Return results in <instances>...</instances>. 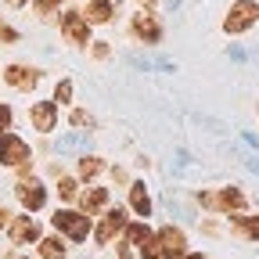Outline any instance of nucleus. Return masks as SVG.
<instances>
[{"label": "nucleus", "instance_id": "obj_23", "mask_svg": "<svg viewBox=\"0 0 259 259\" xmlns=\"http://www.w3.org/2000/svg\"><path fill=\"white\" fill-rule=\"evenodd\" d=\"M137 252H141V259H166V255H162V248H158V241H155V234H151L144 245H137Z\"/></svg>", "mask_w": 259, "mask_h": 259}, {"label": "nucleus", "instance_id": "obj_33", "mask_svg": "<svg viewBox=\"0 0 259 259\" xmlns=\"http://www.w3.org/2000/svg\"><path fill=\"white\" fill-rule=\"evenodd\" d=\"M8 4H11V8H25V4H29V0H8Z\"/></svg>", "mask_w": 259, "mask_h": 259}, {"label": "nucleus", "instance_id": "obj_29", "mask_svg": "<svg viewBox=\"0 0 259 259\" xmlns=\"http://www.w3.org/2000/svg\"><path fill=\"white\" fill-rule=\"evenodd\" d=\"M112 180H115V184H130V177H126L122 166H112Z\"/></svg>", "mask_w": 259, "mask_h": 259}, {"label": "nucleus", "instance_id": "obj_25", "mask_svg": "<svg viewBox=\"0 0 259 259\" xmlns=\"http://www.w3.org/2000/svg\"><path fill=\"white\" fill-rule=\"evenodd\" d=\"M4 130H15V108L8 101H0V134Z\"/></svg>", "mask_w": 259, "mask_h": 259}, {"label": "nucleus", "instance_id": "obj_8", "mask_svg": "<svg viewBox=\"0 0 259 259\" xmlns=\"http://www.w3.org/2000/svg\"><path fill=\"white\" fill-rule=\"evenodd\" d=\"M0 79H4L8 87H15V90H22V94H32V90H36V87L44 83V72H40V69H32V65L11 61V65H4Z\"/></svg>", "mask_w": 259, "mask_h": 259}, {"label": "nucleus", "instance_id": "obj_12", "mask_svg": "<svg viewBox=\"0 0 259 259\" xmlns=\"http://www.w3.org/2000/svg\"><path fill=\"white\" fill-rule=\"evenodd\" d=\"M29 126L36 130V134H54L58 130V105L54 101H32L29 105Z\"/></svg>", "mask_w": 259, "mask_h": 259}, {"label": "nucleus", "instance_id": "obj_19", "mask_svg": "<svg viewBox=\"0 0 259 259\" xmlns=\"http://www.w3.org/2000/svg\"><path fill=\"white\" fill-rule=\"evenodd\" d=\"M155 231L148 227V220H137V223H126L122 227V245H130V248H137V245H144L148 238H151Z\"/></svg>", "mask_w": 259, "mask_h": 259}, {"label": "nucleus", "instance_id": "obj_6", "mask_svg": "<svg viewBox=\"0 0 259 259\" xmlns=\"http://www.w3.org/2000/svg\"><path fill=\"white\" fill-rule=\"evenodd\" d=\"M58 29H61L65 44H72V47H87V44H90V29H94V25L83 18V11H76V8H65V11H61Z\"/></svg>", "mask_w": 259, "mask_h": 259}, {"label": "nucleus", "instance_id": "obj_14", "mask_svg": "<svg viewBox=\"0 0 259 259\" xmlns=\"http://www.w3.org/2000/svg\"><path fill=\"white\" fill-rule=\"evenodd\" d=\"M126 191H130V212L141 216V220H148V216L155 212V202H151L148 184H144V180H130V184H126Z\"/></svg>", "mask_w": 259, "mask_h": 259}, {"label": "nucleus", "instance_id": "obj_5", "mask_svg": "<svg viewBox=\"0 0 259 259\" xmlns=\"http://www.w3.org/2000/svg\"><path fill=\"white\" fill-rule=\"evenodd\" d=\"M25 162H32L29 141L18 137L15 130H4V134H0V166H4V169H18V166H25Z\"/></svg>", "mask_w": 259, "mask_h": 259}, {"label": "nucleus", "instance_id": "obj_15", "mask_svg": "<svg viewBox=\"0 0 259 259\" xmlns=\"http://www.w3.org/2000/svg\"><path fill=\"white\" fill-rule=\"evenodd\" d=\"M36 259H69V245H65V238L54 231V234H40L36 241Z\"/></svg>", "mask_w": 259, "mask_h": 259}, {"label": "nucleus", "instance_id": "obj_35", "mask_svg": "<svg viewBox=\"0 0 259 259\" xmlns=\"http://www.w3.org/2000/svg\"><path fill=\"white\" fill-rule=\"evenodd\" d=\"M108 4H115V8H119V4H122V0H108Z\"/></svg>", "mask_w": 259, "mask_h": 259}, {"label": "nucleus", "instance_id": "obj_11", "mask_svg": "<svg viewBox=\"0 0 259 259\" xmlns=\"http://www.w3.org/2000/svg\"><path fill=\"white\" fill-rule=\"evenodd\" d=\"M76 202H79V212H87V216L94 220V216H101V212L108 209V202H112V191H108V187H97V184H90V187H79Z\"/></svg>", "mask_w": 259, "mask_h": 259}, {"label": "nucleus", "instance_id": "obj_9", "mask_svg": "<svg viewBox=\"0 0 259 259\" xmlns=\"http://www.w3.org/2000/svg\"><path fill=\"white\" fill-rule=\"evenodd\" d=\"M8 238H11V248H25V245H36L40 241V223L32 220V212L25 216H11V223L4 227Z\"/></svg>", "mask_w": 259, "mask_h": 259}, {"label": "nucleus", "instance_id": "obj_3", "mask_svg": "<svg viewBox=\"0 0 259 259\" xmlns=\"http://www.w3.org/2000/svg\"><path fill=\"white\" fill-rule=\"evenodd\" d=\"M126 223H130V212H126V209H119V205H115V209H105V212H101V223L90 231L94 245H97V248H108L115 238H122V227H126Z\"/></svg>", "mask_w": 259, "mask_h": 259}, {"label": "nucleus", "instance_id": "obj_24", "mask_svg": "<svg viewBox=\"0 0 259 259\" xmlns=\"http://www.w3.org/2000/svg\"><path fill=\"white\" fill-rule=\"evenodd\" d=\"M22 36H18V29H11L8 22H0V47H15Z\"/></svg>", "mask_w": 259, "mask_h": 259}, {"label": "nucleus", "instance_id": "obj_18", "mask_svg": "<svg viewBox=\"0 0 259 259\" xmlns=\"http://www.w3.org/2000/svg\"><path fill=\"white\" fill-rule=\"evenodd\" d=\"M101 173H105V158H101V155H87V151H83V155H79V162H76V177L90 184V180H97Z\"/></svg>", "mask_w": 259, "mask_h": 259}, {"label": "nucleus", "instance_id": "obj_2", "mask_svg": "<svg viewBox=\"0 0 259 259\" xmlns=\"http://www.w3.org/2000/svg\"><path fill=\"white\" fill-rule=\"evenodd\" d=\"M255 22H259V0H234L227 18H223V32L227 36H241Z\"/></svg>", "mask_w": 259, "mask_h": 259}, {"label": "nucleus", "instance_id": "obj_31", "mask_svg": "<svg viewBox=\"0 0 259 259\" xmlns=\"http://www.w3.org/2000/svg\"><path fill=\"white\" fill-rule=\"evenodd\" d=\"M47 173H51V177H61V173H65V166H61V162H51Z\"/></svg>", "mask_w": 259, "mask_h": 259}, {"label": "nucleus", "instance_id": "obj_10", "mask_svg": "<svg viewBox=\"0 0 259 259\" xmlns=\"http://www.w3.org/2000/svg\"><path fill=\"white\" fill-rule=\"evenodd\" d=\"M155 241H158V248H162V255H166V259H177L180 252H187V231H184V227H177V223L158 227V231H155Z\"/></svg>", "mask_w": 259, "mask_h": 259}, {"label": "nucleus", "instance_id": "obj_34", "mask_svg": "<svg viewBox=\"0 0 259 259\" xmlns=\"http://www.w3.org/2000/svg\"><path fill=\"white\" fill-rule=\"evenodd\" d=\"M141 4H144V8H151V4H155V0H141Z\"/></svg>", "mask_w": 259, "mask_h": 259}, {"label": "nucleus", "instance_id": "obj_17", "mask_svg": "<svg viewBox=\"0 0 259 259\" xmlns=\"http://www.w3.org/2000/svg\"><path fill=\"white\" fill-rule=\"evenodd\" d=\"M83 18H87L90 25H112V18H115V4H108V0H87Z\"/></svg>", "mask_w": 259, "mask_h": 259}, {"label": "nucleus", "instance_id": "obj_1", "mask_svg": "<svg viewBox=\"0 0 259 259\" xmlns=\"http://www.w3.org/2000/svg\"><path fill=\"white\" fill-rule=\"evenodd\" d=\"M51 227H54L61 238L83 245V241L90 238V231H94V220H90L87 212H79V209H54V212H51Z\"/></svg>", "mask_w": 259, "mask_h": 259}, {"label": "nucleus", "instance_id": "obj_37", "mask_svg": "<svg viewBox=\"0 0 259 259\" xmlns=\"http://www.w3.org/2000/svg\"><path fill=\"white\" fill-rule=\"evenodd\" d=\"M54 4H65V0H54Z\"/></svg>", "mask_w": 259, "mask_h": 259}, {"label": "nucleus", "instance_id": "obj_32", "mask_svg": "<svg viewBox=\"0 0 259 259\" xmlns=\"http://www.w3.org/2000/svg\"><path fill=\"white\" fill-rule=\"evenodd\" d=\"M177 259H209V255H205V252H180Z\"/></svg>", "mask_w": 259, "mask_h": 259}, {"label": "nucleus", "instance_id": "obj_4", "mask_svg": "<svg viewBox=\"0 0 259 259\" xmlns=\"http://www.w3.org/2000/svg\"><path fill=\"white\" fill-rule=\"evenodd\" d=\"M15 202L25 209V212H40V209H47V184L40 180V177H18V184H15Z\"/></svg>", "mask_w": 259, "mask_h": 259}, {"label": "nucleus", "instance_id": "obj_16", "mask_svg": "<svg viewBox=\"0 0 259 259\" xmlns=\"http://www.w3.org/2000/svg\"><path fill=\"white\" fill-rule=\"evenodd\" d=\"M227 223H231V234H238L245 241H259V216L234 212V216H227Z\"/></svg>", "mask_w": 259, "mask_h": 259}, {"label": "nucleus", "instance_id": "obj_13", "mask_svg": "<svg viewBox=\"0 0 259 259\" xmlns=\"http://www.w3.org/2000/svg\"><path fill=\"white\" fill-rule=\"evenodd\" d=\"M248 209V194L238 187V184H227L216 191V212L220 216H234V212H245Z\"/></svg>", "mask_w": 259, "mask_h": 259}, {"label": "nucleus", "instance_id": "obj_36", "mask_svg": "<svg viewBox=\"0 0 259 259\" xmlns=\"http://www.w3.org/2000/svg\"><path fill=\"white\" fill-rule=\"evenodd\" d=\"M18 259H36V255H18Z\"/></svg>", "mask_w": 259, "mask_h": 259}, {"label": "nucleus", "instance_id": "obj_20", "mask_svg": "<svg viewBox=\"0 0 259 259\" xmlns=\"http://www.w3.org/2000/svg\"><path fill=\"white\" fill-rule=\"evenodd\" d=\"M76 194H79V177L61 173V177H58V198H61V202H76Z\"/></svg>", "mask_w": 259, "mask_h": 259}, {"label": "nucleus", "instance_id": "obj_28", "mask_svg": "<svg viewBox=\"0 0 259 259\" xmlns=\"http://www.w3.org/2000/svg\"><path fill=\"white\" fill-rule=\"evenodd\" d=\"M198 227H202V234H209V238H216V234H220V223H216V220H202Z\"/></svg>", "mask_w": 259, "mask_h": 259}, {"label": "nucleus", "instance_id": "obj_38", "mask_svg": "<svg viewBox=\"0 0 259 259\" xmlns=\"http://www.w3.org/2000/svg\"><path fill=\"white\" fill-rule=\"evenodd\" d=\"M255 112H259V105H255Z\"/></svg>", "mask_w": 259, "mask_h": 259}, {"label": "nucleus", "instance_id": "obj_27", "mask_svg": "<svg viewBox=\"0 0 259 259\" xmlns=\"http://www.w3.org/2000/svg\"><path fill=\"white\" fill-rule=\"evenodd\" d=\"M69 122H72L76 130H83V126H90V112H83V108H72V115H69Z\"/></svg>", "mask_w": 259, "mask_h": 259}, {"label": "nucleus", "instance_id": "obj_7", "mask_svg": "<svg viewBox=\"0 0 259 259\" xmlns=\"http://www.w3.org/2000/svg\"><path fill=\"white\" fill-rule=\"evenodd\" d=\"M130 32H134L137 44H148V47L162 44V22H158V15L151 8H141L134 18H130Z\"/></svg>", "mask_w": 259, "mask_h": 259}, {"label": "nucleus", "instance_id": "obj_30", "mask_svg": "<svg viewBox=\"0 0 259 259\" xmlns=\"http://www.w3.org/2000/svg\"><path fill=\"white\" fill-rule=\"evenodd\" d=\"M11 216H15V212H11L8 205H0V231H4V227L11 223Z\"/></svg>", "mask_w": 259, "mask_h": 259}, {"label": "nucleus", "instance_id": "obj_21", "mask_svg": "<svg viewBox=\"0 0 259 259\" xmlns=\"http://www.w3.org/2000/svg\"><path fill=\"white\" fill-rule=\"evenodd\" d=\"M72 97H76V83L72 79H58L54 83V97H51V101L61 108V105H72Z\"/></svg>", "mask_w": 259, "mask_h": 259}, {"label": "nucleus", "instance_id": "obj_22", "mask_svg": "<svg viewBox=\"0 0 259 259\" xmlns=\"http://www.w3.org/2000/svg\"><path fill=\"white\" fill-rule=\"evenodd\" d=\"M87 47H90V58H94V61H108V58H112V47H108V40H90Z\"/></svg>", "mask_w": 259, "mask_h": 259}, {"label": "nucleus", "instance_id": "obj_26", "mask_svg": "<svg viewBox=\"0 0 259 259\" xmlns=\"http://www.w3.org/2000/svg\"><path fill=\"white\" fill-rule=\"evenodd\" d=\"M54 8H58L54 0H32V11H36L40 18H51V15H54Z\"/></svg>", "mask_w": 259, "mask_h": 259}]
</instances>
